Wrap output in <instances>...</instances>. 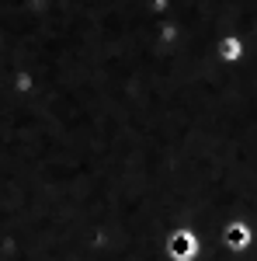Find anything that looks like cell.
Instances as JSON below:
<instances>
[{
  "label": "cell",
  "instance_id": "1",
  "mask_svg": "<svg viewBox=\"0 0 257 261\" xmlns=\"http://www.w3.org/2000/svg\"><path fill=\"white\" fill-rule=\"evenodd\" d=\"M170 247H174V258H191V254H195V241H191L188 233H178Z\"/></svg>",
  "mask_w": 257,
  "mask_h": 261
}]
</instances>
